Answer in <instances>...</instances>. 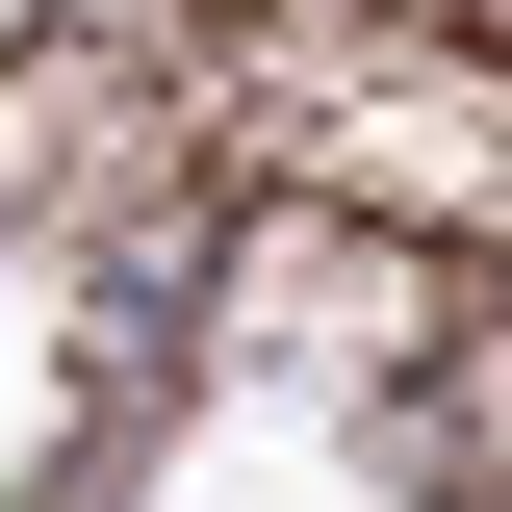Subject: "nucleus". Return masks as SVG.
I'll list each match as a JSON object with an SVG mask.
<instances>
[]
</instances>
